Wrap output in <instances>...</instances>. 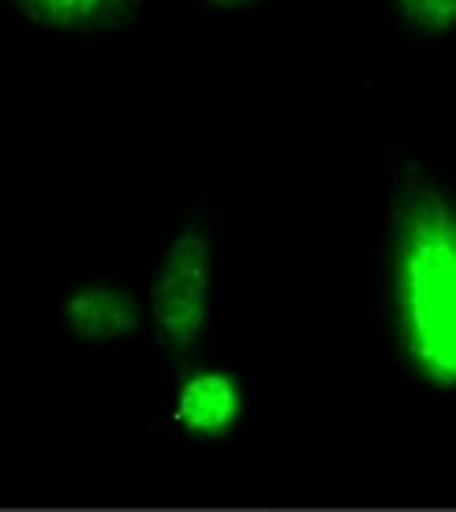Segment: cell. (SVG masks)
Segmentation results:
<instances>
[{
	"instance_id": "1",
	"label": "cell",
	"mask_w": 456,
	"mask_h": 512,
	"mask_svg": "<svg viewBox=\"0 0 456 512\" xmlns=\"http://www.w3.org/2000/svg\"><path fill=\"white\" fill-rule=\"evenodd\" d=\"M393 288L408 363L434 389H456V210L427 180L397 202Z\"/></svg>"
},
{
	"instance_id": "2",
	"label": "cell",
	"mask_w": 456,
	"mask_h": 512,
	"mask_svg": "<svg viewBox=\"0 0 456 512\" xmlns=\"http://www.w3.org/2000/svg\"><path fill=\"white\" fill-rule=\"evenodd\" d=\"M210 273H214L210 236L199 225H187L169 243L150 292L157 341L165 344L169 356H184L199 344L210 311Z\"/></svg>"
},
{
	"instance_id": "3",
	"label": "cell",
	"mask_w": 456,
	"mask_h": 512,
	"mask_svg": "<svg viewBox=\"0 0 456 512\" xmlns=\"http://www.w3.org/2000/svg\"><path fill=\"white\" fill-rule=\"evenodd\" d=\"M243 393L240 382L225 374V370H195L184 378L180 393H176V408L172 419L184 434L195 438H221L240 423Z\"/></svg>"
},
{
	"instance_id": "4",
	"label": "cell",
	"mask_w": 456,
	"mask_h": 512,
	"mask_svg": "<svg viewBox=\"0 0 456 512\" xmlns=\"http://www.w3.org/2000/svg\"><path fill=\"white\" fill-rule=\"evenodd\" d=\"M64 322L79 341L109 344L120 341V337H131L143 322V311H139L135 296H128L124 288L83 285L75 288L64 303Z\"/></svg>"
},
{
	"instance_id": "5",
	"label": "cell",
	"mask_w": 456,
	"mask_h": 512,
	"mask_svg": "<svg viewBox=\"0 0 456 512\" xmlns=\"http://www.w3.org/2000/svg\"><path fill=\"white\" fill-rule=\"evenodd\" d=\"M15 8L57 30H98L128 19L135 0H15Z\"/></svg>"
},
{
	"instance_id": "6",
	"label": "cell",
	"mask_w": 456,
	"mask_h": 512,
	"mask_svg": "<svg viewBox=\"0 0 456 512\" xmlns=\"http://www.w3.org/2000/svg\"><path fill=\"white\" fill-rule=\"evenodd\" d=\"M397 8L423 34H445L456 27V0H397Z\"/></svg>"
},
{
	"instance_id": "7",
	"label": "cell",
	"mask_w": 456,
	"mask_h": 512,
	"mask_svg": "<svg viewBox=\"0 0 456 512\" xmlns=\"http://www.w3.org/2000/svg\"><path fill=\"white\" fill-rule=\"evenodd\" d=\"M214 8H221V12H232V8H251V4H258V0H210Z\"/></svg>"
}]
</instances>
